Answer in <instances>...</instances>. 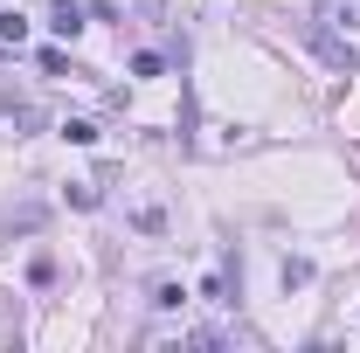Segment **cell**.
Instances as JSON below:
<instances>
[{"instance_id": "6da1fadb", "label": "cell", "mask_w": 360, "mask_h": 353, "mask_svg": "<svg viewBox=\"0 0 360 353\" xmlns=\"http://www.w3.org/2000/svg\"><path fill=\"white\" fill-rule=\"evenodd\" d=\"M305 49H312L326 70H340V77H354L360 70V49L340 35V28H326V21H305Z\"/></svg>"}, {"instance_id": "7a4b0ae2", "label": "cell", "mask_w": 360, "mask_h": 353, "mask_svg": "<svg viewBox=\"0 0 360 353\" xmlns=\"http://www.w3.org/2000/svg\"><path fill=\"white\" fill-rule=\"evenodd\" d=\"M312 21H326V28H340V35H354L360 28V0H319Z\"/></svg>"}, {"instance_id": "3957f363", "label": "cell", "mask_w": 360, "mask_h": 353, "mask_svg": "<svg viewBox=\"0 0 360 353\" xmlns=\"http://www.w3.org/2000/svg\"><path fill=\"white\" fill-rule=\"evenodd\" d=\"M28 42V14L21 7H0V49H21Z\"/></svg>"}, {"instance_id": "277c9868", "label": "cell", "mask_w": 360, "mask_h": 353, "mask_svg": "<svg viewBox=\"0 0 360 353\" xmlns=\"http://www.w3.org/2000/svg\"><path fill=\"white\" fill-rule=\"evenodd\" d=\"M49 28H56L63 42H77V28H84V7H77V0H56V21H49Z\"/></svg>"}, {"instance_id": "5b68a950", "label": "cell", "mask_w": 360, "mask_h": 353, "mask_svg": "<svg viewBox=\"0 0 360 353\" xmlns=\"http://www.w3.org/2000/svg\"><path fill=\"white\" fill-rule=\"evenodd\" d=\"M63 139H70V146H97V125H90V118H70Z\"/></svg>"}, {"instance_id": "8992f818", "label": "cell", "mask_w": 360, "mask_h": 353, "mask_svg": "<svg viewBox=\"0 0 360 353\" xmlns=\"http://www.w3.org/2000/svg\"><path fill=\"white\" fill-rule=\"evenodd\" d=\"M153 305L174 312V305H187V291H180V284H153Z\"/></svg>"}, {"instance_id": "52a82bcc", "label": "cell", "mask_w": 360, "mask_h": 353, "mask_svg": "<svg viewBox=\"0 0 360 353\" xmlns=\"http://www.w3.org/2000/svg\"><path fill=\"white\" fill-rule=\"evenodd\" d=\"M7 118H14L21 132H35V125H42V111H35V104H7Z\"/></svg>"}, {"instance_id": "ba28073f", "label": "cell", "mask_w": 360, "mask_h": 353, "mask_svg": "<svg viewBox=\"0 0 360 353\" xmlns=\"http://www.w3.org/2000/svg\"><path fill=\"white\" fill-rule=\"evenodd\" d=\"M305 277H312V264H305V257H284V291H291V284H305Z\"/></svg>"}, {"instance_id": "9c48e42d", "label": "cell", "mask_w": 360, "mask_h": 353, "mask_svg": "<svg viewBox=\"0 0 360 353\" xmlns=\"http://www.w3.org/2000/svg\"><path fill=\"white\" fill-rule=\"evenodd\" d=\"M28 284H56V257H35L28 264Z\"/></svg>"}]
</instances>
